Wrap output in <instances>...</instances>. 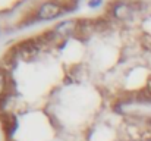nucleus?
<instances>
[{
	"instance_id": "f257e3e1",
	"label": "nucleus",
	"mask_w": 151,
	"mask_h": 141,
	"mask_svg": "<svg viewBox=\"0 0 151 141\" xmlns=\"http://www.w3.org/2000/svg\"><path fill=\"white\" fill-rule=\"evenodd\" d=\"M15 48H16V51H18L19 59L28 60V62H31L32 59H35V56L40 53V47L37 44L35 37H34V38H29V40L21 41L19 44L15 46Z\"/></svg>"
},
{
	"instance_id": "f03ea898",
	"label": "nucleus",
	"mask_w": 151,
	"mask_h": 141,
	"mask_svg": "<svg viewBox=\"0 0 151 141\" xmlns=\"http://www.w3.org/2000/svg\"><path fill=\"white\" fill-rule=\"evenodd\" d=\"M65 10V7L60 3L56 1H46L40 6V9L37 10V18L41 21H49L53 18H57L62 12Z\"/></svg>"
},
{
	"instance_id": "7ed1b4c3",
	"label": "nucleus",
	"mask_w": 151,
	"mask_h": 141,
	"mask_svg": "<svg viewBox=\"0 0 151 141\" xmlns=\"http://www.w3.org/2000/svg\"><path fill=\"white\" fill-rule=\"evenodd\" d=\"M141 7L139 3L137 1H132V3H128V1H117L111 6V13L114 18L117 19H128L135 10H138Z\"/></svg>"
},
{
	"instance_id": "20e7f679",
	"label": "nucleus",
	"mask_w": 151,
	"mask_h": 141,
	"mask_svg": "<svg viewBox=\"0 0 151 141\" xmlns=\"http://www.w3.org/2000/svg\"><path fill=\"white\" fill-rule=\"evenodd\" d=\"M19 59L18 56V51L15 47H12L9 51H6V54L1 57L0 60V71L6 72V74H10V71L16 66V60Z\"/></svg>"
},
{
	"instance_id": "39448f33",
	"label": "nucleus",
	"mask_w": 151,
	"mask_h": 141,
	"mask_svg": "<svg viewBox=\"0 0 151 141\" xmlns=\"http://www.w3.org/2000/svg\"><path fill=\"white\" fill-rule=\"evenodd\" d=\"M54 33H56V35L59 37V38H62V37H69V35H72V34H75V31H76V21H63V22H60L54 30H53Z\"/></svg>"
},
{
	"instance_id": "423d86ee",
	"label": "nucleus",
	"mask_w": 151,
	"mask_h": 141,
	"mask_svg": "<svg viewBox=\"0 0 151 141\" xmlns=\"http://www.w3.org/2000/svg\"><path fill=\"white\" fill-rule=\"evenodd\" d=\"M0 124H1V128L3 131L6 132V135H12L16 129V118L12 115V113H0Z\"/></svg>"
},
{
	"instance_id": "0eeeda50",
	"label": "nucleus",
	"mask_w": 151,
	"mask_h": 141,
	"mask_svg": "<svg viewBox=\"0 0 151 141\" xmlns=\"http://www.w3.org/2000/svg\"><path fill=\"white\" fill-rule=\"evenodd\" d=\"M12 80H10V75L0 71V100H4L9 97V94L12 93Z\"/></svg>"
},
{
	"instance_id": "6e6552de",
	"label": "nucleus",
	"mask_w": 151,
	"mask_h": 141,
	"mask_svg": "<svg viewBox=\"0 0 151 141\" xmlns=\"http://www.w3.org/2000/svg\"><path fill=\"white\" fill-rule=\"evenodd\" d=\"M101 4V0H90L88 1V6L90 7H97V6H100Z\"/></svg>"
}]
</instances>
